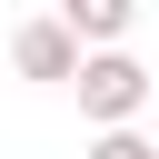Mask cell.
<instances>
[{
  "label": "cell",
  "instance_id": "cell-2",
  "mask_svg": "<svg viewBox=\"0 0 159 159\" xmlns=\"http://www.w3.org/2000/svg\"><path fill=\"white\" fill-rule=\"evenodd\" d=\"M10 60H20V80H80V40H70L60 20H20Z\"/></svg>",
  "mask_w": 159,
  "mask_h": 159
},
{
  "label": "cell",
  "instance_id": "cell-1",
  "mask_svg": "<svg viewBox=\"0 0 159 159\" xmlns=\"http://www.w3.org/2000/svg\"><path fill=\"white\" fill-rule=\"evenodd\" d=\"M80 119H99V129H129L139 109H149V70L129 60V50H80Z\"/></svg>",
  "mask_w": 159,
  "mask_h": 159
},
{
  "label": "cell",
  "instance_id": "cell-3",
  "mask_svg": "<svg viewBox=\"0 0 159 159\" xmlns=\"http://www.w3.org/2000/svg\"><path fill=\"white\" fill-rule=\"evenodd\" d=\"M50 20H60L80 50H119V40H129V20H139V0H60Z\"/></svg>",
  "mask_w": 159,
  "mask_h": 159
},
{
  "label": "cell",
  "instance_id": "cell-4",
  "mask_svg": "<svg viewBox=\"0 0 159 159\" xmlns=\"http://www.w3.org/2000/svg\"><path fill=\"white\" fill-rule=\"evenodd\" d=\"M89 159H159V139H139V129H99Z\"/></svg>",
  "mask_w": 159,
  "mask_h": 159
}]
</instances>
